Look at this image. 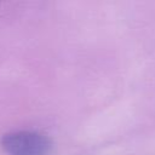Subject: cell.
Instances as JSON below:
<instances>
[{
    "label": "cell",
    "mask_w": 155,
    "mask_h": 155,
    "mask_svg": "<svg viewBox=\"0 0 155 155\" xmlns=\"http://www.w3.org/2000/svg\"><path fill=\"white\" fill-rule=\"evenodd\" d=\"M1 147L8 155H48L52 142L40 132L17 130L1 137Z\"/></svg>",
    "instance_id": "obj_1"
}]
</instances>
